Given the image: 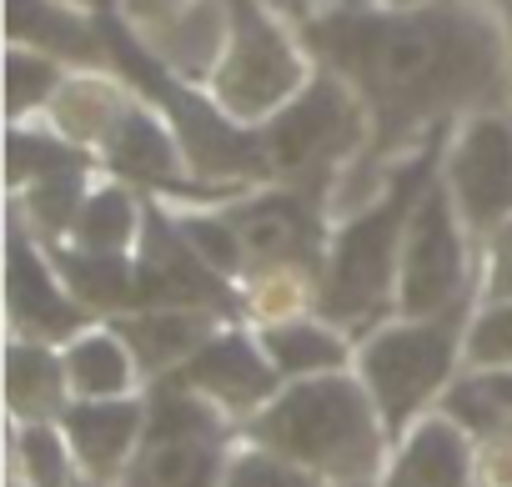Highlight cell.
<instances>
[{"mask_svg":"<svg viewBox=\"0 0 512 487\" xmlns=\"http://www.w3.org/2000/svg\"><path fill=\"white\" fill-rule=\"evenodd\" d=\"M236 292H241V317L251 327L307 317V312H317V297H322V267H312V262H267V267H251L236 282Z\"/></svg>","mask_w":512,"mask_h":487,"instance_id":"7402d4cb","label":"cell"},{"mask_svg":"<svg viewBox=\"0 0 512 487\" xmlns=\"http://www.w3.org/2000/svg\"><path fill=\"white\" fill-rule=\"evenodd\" d=\"M61 432L76 452L81 482L96 487H116L131 467V457L141 452L146 437V392L131 397H76L61 412Z\"/></svg>","mask_w":512,"mask_h":487,"instance_id":"8fae6325","label":"cell"},{"mask_svg":"<svg viewBox=\"0 0 512 487\" xmlns=\"http://www.w3.org/2000/svg\"><path fill=\"white\" fill-rule=\"evenodd\" d=\"M377 487H477V437L437 402L392 442Z\"/></svg>","mask_w":512,"mask_h":487,"instance_id":"7c38bea8","label":"cell"},{"mask_svg":"<svg viewBox=\"0 0 512 487\" xmlns=\"http://www.w3.org/2000/svg\"><path fill=\"white\" fill-rule=\"evenodd\" d=\"M171 211H176L181 236L191 241V252L211 272H221L226 282L246 277V241H241V226L226 206H171Z\"/></svg>","mask_w":512,"mask_h":487,"instance_id":"d4e9b609","label":"cell"},{"mask_svg":"<svg viewBox=\"0 0 512 487\" xmlns=\"http://www.w3.org/2000/svg\"><path fill=\"white\" fill-rule=\"evenodd\" d=\"M487 6L502 16V26H507V36H512V0H487Z\"/></svg>","mask_w":512,"mask_h":487,"instance_id":"836d02e7","label":"cell"},{"mask_svg":"<svg viewBox=\"0 0 512 487\" xmlns=\"http://www.w3.org/2000/svg\"><path fill=\"white\" fill-rule=\"evenodd\" d=\"M121 327V337L131 342V352L141 357V372H146V387L156 377H171L181 372L196 347L221 327V322H236V317H221L211 307H126L116 317H106Z\"/></svg>","mask_w":512,"mask_h":487,"instance_id":"2e32d148","label":"cell"},{"mask_svg":"<svg viewBox=\"0 0 512 487\" xmlns=\"http://www.w3.org/2000/svg\"><path fill=\"white\" fill-rule=\"evenodd\" d=\"M262 146L272 161V176L282 186L307 191L312 201L327 206L337 176L372 146V116L367 101L357 96V86L347 76H337L332 66L317 61L312 81L262 126Z\"/></svg>","mask_w":512,"mask_h":487,"instance_id":"5b68a950","label":"cell"},{"mask_svg":"<svg viewBox=\"0 0 512 487\" xmlns=\"http://www.w3.org/2000/svg\"><path fill=\"white\" fill-rule=\"evenodd\" d=\"M61 357H66V377H71L76 397H131V392H146L141 357L131 352L121 327L106 322V317L81 327L61 347Z\"/></svg>","mask_w":512,"mask_h":487,"instance_id":"ffe728a7","label":"cell"},{"mask_svg":"<svg viewBox=\"0 0 512 487\" xmlns=\"http://www.w3.org/2000/svg\"><path fill=\"white\" fill-rule=\"evenodd\" d=\"M512 297V216L477 241V302Z\"/></svg>","mask_w":512,"mask_h":487,"instance_id":"f1b7e54d","label":"cell"},{"mask_svg":"<svg viewBox=\"0 0 512 487\" xmlns=\"http://www.w3.org/2000/svg\"><path fill=\"white\" fill-rule=\"evenodd\" d=\"M81 487H96V482H81Z\"/></svg>","mask_w":512,"mask_h":487,"instance_id":"d590c367","label":"cell"},{"mask_svg":"<svg viewBox=\"0 0 512 487\" xmlns=\"http://www.w3.org/2000/svg\"><path fill=\"white\" fill-rule=\"evenodd\" d=\"M472 382H477V392L502 412V422H507V432H512V367L507 372H467Z\"/></svg>","mask_w":512,"mask_h":487,"instance_id":"f546056e","label":"cell"},{"mask_svg":"<svg viewBox=\"0 0 512 487\" xmlns=\"http://www.w3.org/2000/svg\"><path fill=\"white\" fill-rule=\"evenodd\" d=\"M512 367V297L477 302L462 337V372H507Z\"/></svg>","mask_w":512,"mask_h":487,"instance_id":"4316f807","label":"cell"},{"mask_svg":"<svg viewBox=\"0 0 512 487\" xmlns=\"http://www.w3.org/2000/svg\"><path fill=\"white\" fill-rule=\"evenodd\" d=\"M71 297L91 312V317H116L126 307H136V257H101V252H81V247H51Z\"/></svg>","mask_w":512,"mask_h":487,"instance_id":"603a6c76","label":"cell"},{"mask_svg":"<svg viewBox=\"0 0 512 487\" xmlns=\"http://www.w3.org/2000/svg\"><path fill=\"white\" fill-rule=\"evenodd\" d=\"M477 302H462L437 317H387L357 337L352 372L367 382L387 437L397 442L422 412L442 402V392L462 377V337Z\"/></svg>","mask_w":512,"mask_h":487,"instance_id":"277c9868","label":"cell"},{"mask_svg":"<svg viewBox=\"0 0 512 487\" xmlns=\"http://www.w3.org/2000/svg\"><path fill=\"white\" fill-rule=\"evenodd\" d=\"M307 51L347 76L372 116V146L337 176L327 216L382 196L392 166L482 106H512V36L487 0H332L297 21Z\"/></svg>","mask_w":512,"mask_h":487,"instance_id":"6da1fadb","label":"cell"},{"mask_svg":"<svg viewBox=\"0 0 512 487\" xmlns=\"http://www.w3.org/2000/svg\"><path fill=\"white\" fill-rule=\"evenodd\" d=\"M181 6H191V0H121V16H126L136 31H146V26H156V21L176 16Z\"/></svg>","mask_w":512,"mask_h":487,"instance_id":"4dcf8cb0","label":"cell"},{"mask_svg":"<svg viewBox=\"0 0 512 487\" xmlns=\"http://www.w3.org/2000/svg\"><path fill=\"white\" fill-rule=\"evenodd\" d=\"M6 317H11V337H36L56 347H66L81 327L101 322L71 297L51 247L26 226L16 206H11V247H6Z\"/></svg>","mask_w":512,"mask_h":487,"instance_id":"9c48e42d","label":"cell"},{"mask_svg":"<svg viewBox=\"0 0 512 487\" xmlns=\"http://www.w3.org/2000/svg\"><path fill=\"white\" fill-rule=\"evenodd\" d=\"M11 487H81L61 422H11Z\"/></svg>","mask_w":512,"mask_h":487,"instance_id":"cb8c5ba5","label":"cell"},{"mask_svg":"<svg viewBox=\"0 0 512 487\" xmlns=\"http://www.w3.org/2000/svg\"><path fill=\"white\" fill-rule=\"evenodd\" d=\"M462 302H477V236L467 231L442 176H432L402 236L397 317H437Z\"/></svg>","mask_w":512,"mask_h":487,"instance_id":"52a82bcc","label":"cell"},{"mask_svg":"<svg viewBox=\"0 0 512 487\" xmlns=\"http://www.w3.org/2000/svg\"><path fill=\"white\" fill-rule=\"evenodd\" d=\"M146 201L151 196H141L131 181L101 171L91 181L81 211H76V226L66 236V247L101 252V257H136V241H141V226H146Z\"/></svg>","mask_w":512,"mask_h":487,"instance_id":"d6986e66","label":"cell"},{"mask_svg":"<svg viewBox=\"0 0 512 487\" xmlns=\"http://www.w3.org/2000/svg\"><path fill=\"white\" fill-rule=\"evenodd\" d=\"M377 6H422V0H377Z\"/></svg>","mask_w":512,"mask_h":487,"instance_id":"e575fe53","label":"cell"},{"mask_svg":"<svg viewBox=\"0 0 512 487\" xmlns=\"http://www.w3.org/2000/svg\"><path fill=\"white\" fill-rule=\"evenodd\" d=\"M231 6V41L206 86V96L241 126H262L277 116L317 71L297 21L272 0H226Z\"/></svg>","mask_w":512,"mask_h":487,"instance_id":"8992f818","label":"cell"},{"mask_svg":"<svg viewBox=\"0 0 512 487\" xmlns=\"http://www.w3.org/2000/svg\"><path fill=\"white\" fill-rule=\"evenodd\" d=\"M136 31V26H131ZM146 41V51L181 81V86H196L206 91L221 56H226V41H231V6L226 0H191L176 16L136 31Z\"/></svg>","mask_w":512,"mask_h":487,"instance_id":"4fadbf2b","label":"cell"},{"mask_svg":"<svg viewBox=\"0 0 512 487\" xmlns=\"http://www.w3.org/2000/svg\"><path fill=\"white\" fill-rule=\"evenodd\" d=\"M241 432H146L116 487H221Z\"/></svg>","mask_w":512,"mask_h":487,"instance_id":"9a60e30c","label":"cell"},{"mask_svg":"<svg viewBox=\"0 0 512 487\" xmlns=\"http://www.w3.org/2000/svg\"><path fill=\"white\" fill-rule=\"evenodd\" d=\"M437 176L477 241L497 231L512 216V106H482L462 116L447 131Z\"/></svg>","mask_w":512,"mask_h":487,"instance_id":"ba28073f","label":"cell"},{"mask_svg":"<svg viewBox=\"0 0 512 487\" xmlns=\"http://www.w3.org/2000/svg\"><path fill=\"white\" fill-rule=\"evenodd\" d=\"M277 11H287L292 21H307V16H317V11H327L332 0H272Z\"/></svg>","mask_w":512,"mask_h":487,"instance_id":"1f68e13d","label":"cell"},{"mask_svg":"<svg viewBox=\"0 0 512 487\" xmlns=\"http://www.w3.org/2000/svg\"><path fill=\"white\" fill-rule=\"evenodd\" d=\"M131 101H136V86L121 71H71L66 86L56 91V101L46 106V121L66 141H76L86 151H101Z\"/></svg>","mask_w":512,"mask_h":487,"instance_id":"e0dca14e","label":"cell"},{"mask_svg":"<svg viewBox=\"0 0 512 487\" xmlns=\"http://www.w3.org/2000/svg\"><path fill=\"white\" fill-rule=\"evenodd\" d=\"M181 377L201 397H211L236 427L282 392V372L267 357V347H262V337H256L251 322H221L196 347V357L181 367Z\"/></svg>","mask_w":512,"mask_h":487,"instance_id":"30bf717a","label":"cell"},{"mask_svg":"<svg viewBox=\"0 0 512 487\" xmlns=\"http://www.w3.org/2000/svg\"><path fill=\"white\" fill-rule=\"evenodd\" d=\"M442 146L447 136L407 151L382 196L367 201L362 211L342 216L327 236V257H322V297L317 312L332 317L337 327H347L352 337L372 332L377 322L397 317V267H402V236L412 221L417 196L427 191V181L442 166Z\"/></svg>","mask_w":512,"mask_h":487,"instance_id":"3957f363","label":"cell"},{"mask_svg":"<svg viewBox=\"0 0 512 487\" xmlns=\"http://www.w3.org/2000/svg\"><path fill=\"white\" fill-rule=\"evenodd\" d=\"M71 6H81L91 16H106V11H121V0H71Z\"/></svg>","mask_w":512,"mask_h":487,"instance_id":"d6a6232c","label":"cell"},{"mask_svg":"<svg viewBox=\"0 0 512 487\" xmlns=\"http://www.w3.org/2000/svg\"><path fill=\"white\" fill-rule=\"evenodd\" d=\"M221 487H332V482L287 462V457H277V452H267V447L246 442V437H236V452H231Z\"/></svg>","mask_w":512,"mask_h":487,"instance_id":"83f0119b","label":"cell"},{"mask_svg":"<svg viewBox=\"0 0 512 487\" xmlns=\"http://www.w3.org/2000/svg\"><path fill=\"white\" fill-rule=\"evenodd\" d=\"M241 437L327 477L332 487H377L392 452L387 422L352 367L282 382L262 412L241 422Z\"/></svg>","mask_w":512,"mask_h":487,"instance_id":"7a4b0ae2","label":"cell"},{"mask_svg":"<svg viewBox=\"0 0 512 487\" xmlns=\"http://www.w3.org/2000/svg\"><path fill=\"white\" fill-rule=\"evenodd\" d=\"M76 66L36 51V46H11L6 51V116L11 121H36L46 116V106L56 101V91L66 86Z\"/></svg>","mask_w":512,"mask_h":487,"instance_id":"484cf974","label":"cell"},{"mask_svg":"<svg viewBox=\"0 0 512 487\" xmlns=\"http://www.w3.org/2000/svg\"><path fill=\"white\" fill-rule=\"evenodd\" d=\"M76 402L66 357L56 342L11 337L6 342V412L11 422H61V412Z\"/></svg>","mask_w":512,"mask_h":487,"instance_id":"ac0fdd59","label":"cell"},{"mask_svg":"<svg viewBox=\"0 0 512 487\" xmlns=\"http://www.w3.org/2000/svg\"><path fill=\"white\" fill-rule=\"evenodd\" d=\"M6 31L11 46H36L76 71H116L101 16L91 21V11L71 6V0H11Z\"/></svg>","mask_w":512,"mask_h":487,"instance_id":"5bb4252c","label":"cell"},{"mask_svg":"<svg viewBox=\"0 0 512 487\" xmlns=\"http://www.w3.org/2000/svg\"><path fill=\"white\" fill-rule=\"evenodd\" d=\"M256 337H262L267 357L277 362L282 382L342 372V367H352V357H357V337H352L347 327H337L332 317H322V312L287 317V322H272V327H256Z\"/></svg>","mask_w":512,"mask_h":487,"instance_id":"44dd1931","label":"cell"}]
</instances>
